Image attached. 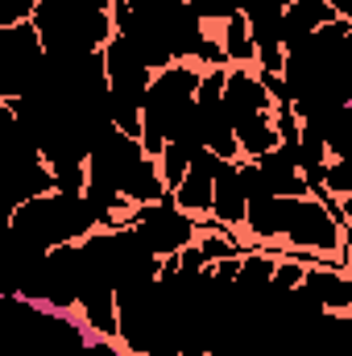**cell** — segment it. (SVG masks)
Listing matches in <instances>:
<instances>
[{
	"label": "cell",
	"mask_w": 352,
	"mask_h": 356,
	"mask_svg": "<svg viewBox=\"0 0 352 356\" xmlns=\"http://www.w3.org/2000/svg\"><path fill=\"white\" fill-rule=\"evenodd\" d=\"M46 38L42 25L33 17L8 21L0 25V99L17 104L42 79V63H46Z\"/></svg>",
	"instance_id": "obj_1"
}]
</instances>
